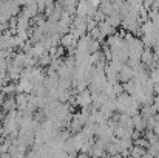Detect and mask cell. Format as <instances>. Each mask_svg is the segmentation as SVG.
Returning a JSON list of instances; mask_svg holds the SVG:
<instances>
[{"label":"cell","mask_w":159,"mask_h":158,"mask_svg":"<svg viewBox=\"0 0 159 158\" xmlns=\"http://www.w3.org/2000/svg\"><path fill=\"white\" fill-rule=\"evenodd\" d=\"M141 64H144L148 70L152 67H155V53H153V48L144 47V50L141 53Z\"/></svg>","instance_id":"cell-1"},{"label":"cell","mask_w":159,"mask_h":158,"mask_svg":"<svg viewBox=\"0 0 159 158\" xmlns=\"http://www.w3.org/2000/svg\"><path fill=\"white\" fill-rule=\"evenodd\" d=\"M131 78H134V68H131L130 65H127V64H124V67L119 70V73H117V81L119 82H127V81H130Z\"/></svg>","instance_id":"cell-2"},{"label":"cell","mask_w":159,"mask_h":158,"mask_svg":"<svg viewBox=\"0 0 159 158\" xmlns=\"http://www.w3.org/2000/svg\"><path fill=\"white\" fill-rule=\"evenodd\" d=\"M59 44H60L62 47H65V50H66L68 47H73V45H76V44H77V37H76L71 31H68V33H65V34H62V36H60Z\"/></svg>","instance_id":"cell-3"},{"label":"cell","mask_w":159,"mask_h":158,"mask_svg":"<svg viewBox=\"0 0 159 158\" xmlns=\"http://www.w3.org/2000/svg\"><path fill=\"white\" fill-rule=\"evenodd\" d=\"M98 26H99V31H101V34L102 36H110V34H114L116 33V28L114 26H111L107 20H102V22H99L98 23Z\"/></svg>","instance_id":"cell-4"},{"label":"cell","mask_w":159,"mask_h":158,"mask_svg":"<svg viewBox=\"0 0 159 158\" xmlns=\"http://www.w3.org/2000/svg\"><path fill=\"white\" fill-rule=\"evenodd\" d=\"M105 20L111 25V26H114V28H119L120 26V22H122V17H120V14L119 12H116V11H113L110 16H107Z\"/></svg>","instance_id":"cell-5"},{"label":"cell","mask_w":159,"mask_h":158,"mask_svg":"<svg viewBox=\"0 0 159 158\" xmlns=\"http://www.w3.org/2000/svg\"><path fill=\"white\" fill-rule=\"evenodd\" d=\"M133 144H136V146H141V147H144V149H148V146H150V141L142 135V136H139L138 140H134L133 141Z\"/></svg>","instance_id":"cell-6"},{"label":"cell","mask_w":159,"mask_h":158,"mask_svg":"<svg viewBox=\"0 0 159 158\" xmlns=\"http://www.w3.org/2000/svg\"><path fill=\"white\" fill-rule=\"evenodd\" d=\"M113 92H114L116 96H117L119 93H122V92H124V85H122V82H119V81L113 82Z\"/></svg>","instance_id":"cell-7"},{"label":"cell","mask_w":159,"mask_h":158,"mask_svg":"<svg viewBox=\"0 0 159 158\" xmlns=\"http://www.w3.org/2000/svg\"><path fill=\"white\" fill-rule=\"evenodd\" d=\"M105 17H107V16L102 12V11H101V9H98V11L94 12V16H93V19H94L98 23H99V22H102V20H105Z\"/></svg>","instance_id":"cell-8"},{"label":"cell","mask_w":159,"mask_h":158,"mask_svg":"<svg viewBox=\"0 0 159 158\" xmlns=\"http://www.w3.org/2000/svg\"><path fill=\"white\" fill-rule=\"evenodd\" d=\"M153 3H155V0H142V5H144L147 9H148V8H150Z\"/></svg>","instance_id":"cell-9"}]
</instances>
